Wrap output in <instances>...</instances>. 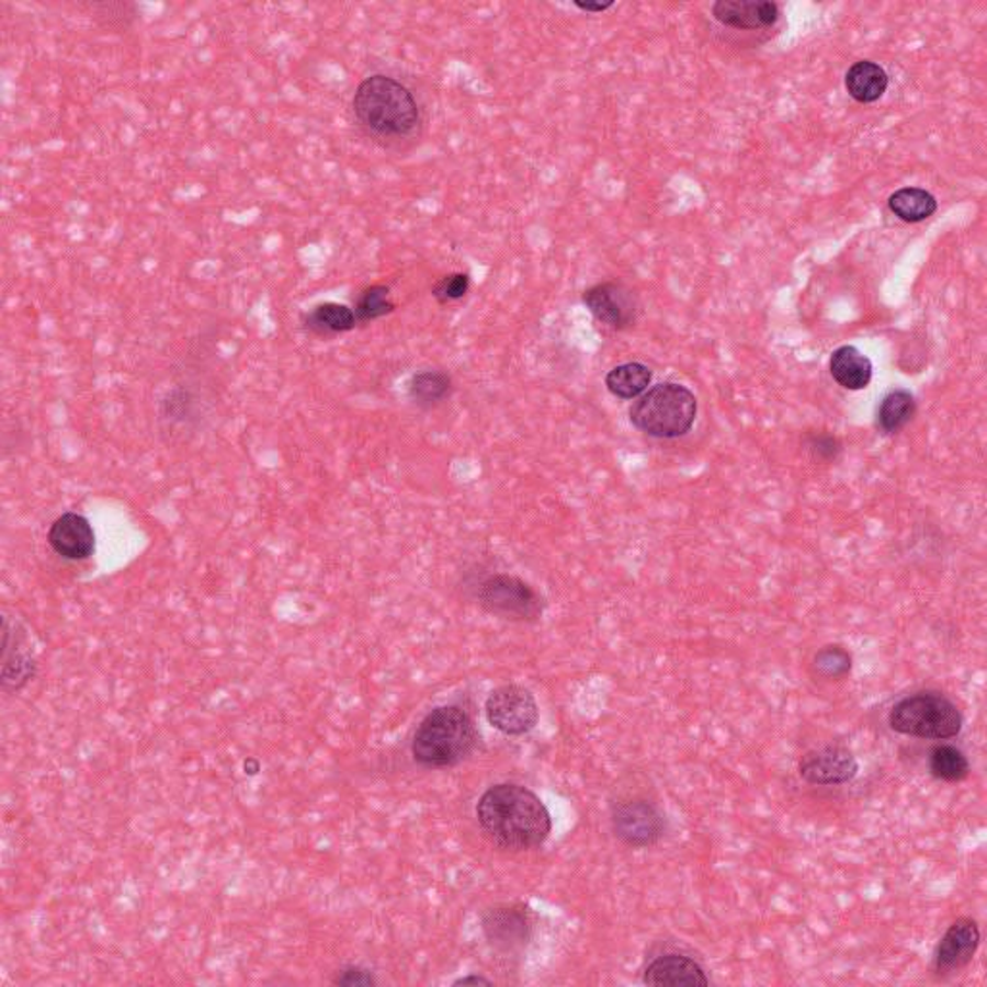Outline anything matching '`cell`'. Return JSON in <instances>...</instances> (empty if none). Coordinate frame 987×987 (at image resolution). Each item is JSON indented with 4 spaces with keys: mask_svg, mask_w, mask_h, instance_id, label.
Segmentation results:
<instances>
[{
    "mask_svg": "<svg viewBox=\"0 0 987 987\" xmlns=\"http://www.w3.org/2000/svg\"><path fill=\"white\" fill-rule=\"evenodd\" d=\"M35 673V661L27 653L14 654L12 660H2V685L4 689L24 687Z\"/></svg>",
    "mask_w": 987,
    "mask_h": 987,
    "instance_id": "484cf974",
    "label": "cell"
},
{
    "mask_svg": "<svg viewBox=\"0 0 987 987\" xmlns=\"http://www.w3.org/2000/svg\"><path fill=\"white\" fill-rule=\"evenodd\" d=\"M612 824L615 836L633 849L653 847L666 831V820L660 810L643 798H633L615 806Z\"/></svg>",
    "mask_w": 987,
    "mask_h": 987,
    "instance_id": "ba28073f",
    "label": "cell"
},
{
    "mask_svg": "<svg viewBox=\"0 0 987 987\" xmlns=\"http://www.w3.org/2000/svg\"><path fill=\"white\" fill-rule=\"evenodd\" d=\"M648 986H708L710 979L701 964L683 955L658 956L645 971Z\"/></svg>",
    "mask_w": 987,
    "mask_h": 987,
    "instance_id": "9a60e30c",
    "label": "cell"
},
{
    "mask_svg": "<svg viewBox=\"0 0 987 987\" xmlns=\"http://www.w3.org/2000/svg\"><path fill=\"white\" fill-rule=\"evenodd\" d=\"M915 413L916 401L910 392H889L877 409V429L882 430L884 434H895L912 421Z\"/></svg>",
    "mask_w": 987,
    "mask_h": 987,
    "instance_id": "7402d4cb",
    "label": "cell"
},
{
    "mask_svg": "<svg viewBox=\"0 0 987 987\" xmlns=\"http://www.w3.org/2000/svg\"><path fill=\"white\" fill-rule=\"evenodd\" d=\"M808 450L813 452L816 460L829 462V460H836L837 454L841 452V444H839V440H837L836 436L818 434V436H813V440H810Z\"/></svg>",
    "mask_w": 987,
    "mask_h": 987,
    "instance_id": "83f0119b",
    "label": "cell"
},
{
    "mask_svg": "<svg viewBox=\"0 0 987 987\" xmlns=\"http://www.w3.org/2000/svg\"><path fill=\"white\" fill-rule=\"evenodd\" d=\"M336 984H340V986H373L375 978L368 972L351 966V968L342 971V974H338Z\"/></svg>",
    "mask_w": 987,
    "mask_h": 987,
    "instance_id": "f1b7e54d",
    "label": "cell"
},
{
    "mask_svg": "<svg viewBox=\"0 0 987 987\" xmlns=\"http://www.w3.org/2000/svg\"><path fill=\"white\" fill-rule=\"evenodd\" d=\"M930 772L935 780L956 783L968 778L971 764L963 750L956 749L953 745H940L930 755Z\"/></svg>",
    "mask_w": 987,
    "mask_h": 987,
    "instance_id": "603a6c76",
    "label": "cell"
},
{
    "mask_svg": "<svg viewBox=\"0 0 987 987\" xmlns=\"http://www.w3.org/2000/svg\"><path fill=\"white\" fill-rule=\"evenodd\" d=\"M303 325L309 328L313 334L338 336L350 332L358 325L355 311L342 303L327 302L315 305L311 311L303 317Z\"/></svg>",
    "mask_w": 987,
    "mask_h": 987,
    "instance_id": "ac0fdd59",
    "label": "cell"
},
{
    "mask_svg": "<svg viewBox=\"0 0 987 987\" xmlns=\"http://www.w3.org/2000/svg\"><path fill=\"white\" fill-rule=\"evenodd\" d=\"M813 668L824 679H841L852 668L851 654L843 646H824L820 653L814 656Z\"/></svg>",
    "mask_w": 987,
    "mask_h": 987,
    "instance_id": "d4e9b609",
    "label": "cell"
},
{
    "mask_svg": "<svg viewBox=\"0 0 987 987\" xmlns=\"http://www.w3.org/2000/svg\"><path fill=\"white\" fill-rule=\"evenodd\" d=\"M477 818L485 836L506 851L536 849L552 831L548 808L533 791L515 783L488 789L478 801Z\"/></svg>",
    "mask_w": 987,
    "mask_h": 987,
    "instance_id": "6da1fadb",
    "label": "cell"
},
{
    "mask_svg": "<svg viewBox=\"0 0 987 987\" xmlns=\"http://www.w3.org/2000/svg\"><path fill=\"white\" fill-rule=\"evenodd\" d=\"M653 383L650 366L643 363H623L613 366L605 375V388L620 399L640 398Z\"/></svg>",
    "mask_w": 987,
    "mask_h": 987,
    "instance_id": "ffe728a7",
    "label": "cell"
},
{
    "mask_svg": "<svg viewBox=\"0 0 987 987\" xmlns=\"http://www.w3.org/2000/svg\"><path fill=\"white\" fill-rule=\"evenodd\" d=\"M394 309H396V303L392 302L390 287L386 286L365 287L358 295V302H355L358 322H373V320L383 319Z\"/></svg>",
    "mask_w": 987,
    "mask_h": 987,
    "instance_id": "cb8c5ba5",
    "label": "cell"
},
{
    "mask_svg": "<svg viewBox=\"0 0 987 987\" xmlns=\"http://www.w3.org/2000/svg\"><path fill=\"white\" fill-rule=\"evenodd\" d=\"M48 544L60 558L81 561L95 552V531L80 513H65L48 529Z\"/></svg>",
    "mask_w": 987,
    "mask_h": 987,
    "instance_id": "7c38bea8",
    "label": "cell"
},
{
    "mask_svg": "<svg viewBox=\"0 0 987 987\" xmlns=\"http://www.w3.org/2000/svg\"><path fill=\"white\" fill-rule=\"evenodd\" d=\"M889 211L905 223H922L938 211V201L922 188H903L889 197Z\"/></svg>",
    "mask_w": 987,
    "mask_h": 987,
    "instance_id": "44dd1931",
    "label": "cell"
},
{
    "mask_svg": "<svg viewBox=\"0 0 987 987\" xmlns=\"http://www.w3.org/2000/svg\"><path fill=\"white\" fill-rule=\"evenodd\" d=\"M889 86V78L882 66L872 60H860L849 68L844 76V88L860 104L876 103Z\"/></svg>",
    "mask_w": 987,
    "mask_h": 987,
    "instance_id": "e0dca14e",
    "label": "cell"
},
{
    "mask_svg": "<svg viewBox=\"0 0 987 987\" xmlns=\"http://www.w3.org/2000/svg\"><path fill=\"white\" fill-rule=\"evenodd\" d=\"M712 14L727 27L760 30L778 22L780 7L772 0H717Z\"/></svg>",
    "mask_w": 987,
    "mask_h": 987,
    "instance_id": "5bb4252c",
    "label": "cell"
},
{
    "mask_svg": "<svg viewBox=\"0 0 987 987\" xmlns=\"http://www.w3.org/2000/svg\"><path fill=\"white\" fill-rule=\"evenodd\" d=\"M469 984H483V986H488L490 984V979L483 978V976H467V978L457 979L455 982V986H469Z\"/></svg>",
    "mask_w": 987,
    "mask_h": 987,
    "instance_id": "4dcf8cb0",
    "label": "cell"
},
{
    "mask_svg": "<svg viewBox=\"0 0 987 987\" xmlns=\"http://www.w3.org/2000/svg\"><path fill=\"white\" fill-rule=\"evenodd\" d=\"M574 4L577 9L582 10V12H605V10H610L613 7L612 0H608V2H582V0H575Z\"/></svg>",
    "mask_w": 987,
    "mask_h": 987,
    "instance_id": "f546056e",
    "label": "cell"
},
{
    "mask_svg": "<svg viewBox=\"0 0 987 987\" xmlns=\"http://www.w3.org/2000/svg\"><path fill=\"white\" fill-rule=\"evenodd\" d=\"M470 287V280L467 274H463V272H452V274H447L444 279H440L434 287H432V295H434V299L436 302L442 303V305H446V303L460 302L462 297L467 295Z\"/></svg>",
    "mask_w": 987,
    "mask_h": 987,
    "instance_id": "4316f807",
    "label": "cell"
},
{
    "mask_svg": "<svg viewBox=\"0 0 987 987\" xmlns=\"http://www.w3.org/2000/svg\"><path fill=\"white\" fill-rule=\"evenodd\" d=\"M699 401L683 384L661 383L645 392L631 406L629 419L635 429L653 439L673 440L693 429Z\"/></svg>",
    "mask_w": 987,
    "mask_h": 987,
    "instance_id": "277c9868",
    "label": "cell"
},
{
    "mask_svg": "<svg viewBox=\"0 0 987 987\" xmlns=\"http://www.w3.org/2000/svg\"><path fill=\"white\" fill-rule=\"evenodd\" d=\"M478 604L496 617L510 622H536L544 613V600L529 582L513 575H490L478 589Z\"/></svg>",
    "mask_w": 987,
    "mask_h": 987,
    "instance_id": "8992f818",
    "label": "cell"
},
{
    "mask_svg": "<svg viewBox=\"0 0 987 987\" xmlns=\"http://www.w3.org/2000/svg\"><path fill=\"white\" fill-rule=\"evenodd\" d=\"M798 773L806 783L818 787L844 785L856 778L859 760L851 750L829 745L806 752L798 764Z\"/></svg>",
    "mask_w": 987,
    "mask_h": 987,
    "instance_id": "30bf717a",
    "label": "cell"
},
{
    "mask_svg": "<svg viewBox=\"0 0 987 987\" xmlns=\"http://www.w3.org/2000/svg\"><path fill=\"white\" fill-rule=\"evenodd\" d=\"M486 719L494 729L521 737L533 731L538 724V704L534 694L521 685H503L494 689L486 699Z\"/></svg>",
    "mask_w": 987,
    "mask_h": 987,
    "instance_id": "52a82bcc",
    "label": "cell"
},
{
    "mask_svg": "<svg viewBox=\"0 0 987 987\" xmlns=\"http://www.w3.org/2000/svg\"><path fill=\"white\" fill-rule=\"evenodd\" d=\"M582 303L594 319L615 330L629 328L637 320V295L620 282H602L589 287L582 294Z\"/></svg>",
    "mask_w": 987,
    "mask_h": 987,
    "instance_id": "9c48e42d",
    "label": "cell"
},
{
    "mask_svg": "<svg viewBox=\"0 0 987 987\" xmlns=\"http://www.w3.org/2000/svg\"><path fill=\"white\" fill-rule=\"evenodd\" d=\"M477 745V731L469 714L460 706H440L422 719L411 755L422 768H450L469 757Z\"/></svg>",
    "mask_w": 987,
    "mask_h": 987,
    "instance_id": "3957f363",
    "label": "cell"
},
{
    "mask_svg": "<svg viewBox=\"0 0 987 987\" xmlns=\"http://www.w3.org/2000/svg\"><path fill=\"white\" fill-rule=\"evenodd\" d=\"M531 930L533 926L525 908L496 907L483 916V932L486 940L506 953L523 948L531 938Z\"/></svg>",
    "mask_w": 987,
    "mask_h": 987,
    "instance_id": "4fadbf2b",
    "label": "cell"
},
{
    "mask_svg": "<svg viewBox=\"0 0 987 987\" xmlns=\"http://www.w3.org/2000/svg\"><path fill=\"white\" fill-rule=\"evenodd\" d=\"M978 922L972 918H958L949 926L948 932L941 938L940 945L933 956V968L940 974H953L963 971L966 964H971L979 948Z\"/></svg>",
    "mask_w": 987,
    "mask_h": 987,
    "instance_id": "8fae6325",
    "label": "cell"
},
{
    "mask_svg": "<svg viewBox=\"0 0 987 987\" xmlns=\"http://www.w3.org/2000/svg\"><path fill=\"white\" fill-rule=\"evenodd\" d=\"M829 373L844 390H864L872 381V361L854 345H841L831 353Z\"/></svg>",
    "mask_w": 987,
    "mask_h": 987,
    "instance_id": "2e32d148",
    "label": "cell"
},
{
    "mask_svg": "<svg viewBox=\"0 0 987 987\" xmlns=\"http://www.w3.org/2000/svg\"><path fill=\"white\" fill-rule=\"evenodd\" d=\"M351 106L359 126L378 139H411L421 129V109L411 89L384 73L361 81Z\"/></svg>",
    "mask_w": 987,
    "mask_h": 987,
    "instance_id": "7a4b0ae2",
    "label": "cell"
},
{
    "mask_svg": "<svg viewBox=\"0 0 987 987\" xmlns=\"http://www.w3.org/2000/svg\"><path fill=\"white\" fill-rule=\"evenodd\" d=\"M454 392V383L452 376L444 371H421L415 373L409 383H407V396L413 401L415 406L422 409L440 406L444 404Z\"/></svg>",
    "mask_w": 987,
    "mask_h": 987,
    "instance_id": "d6986e66",
    "label": "cell"
},
{
    "mask_svg": "<svg viewBox=\"0 0 987 987\" xmlns=\"http://www.w3.org/2000/svg\"><path fill=\"white\" fill-rule=\"evenodd\" d=\"M889 725L893 731L916 739H953L963 729V714L945 694L923 691L897 702Z\"/></svg>",
    "mask_w": 987,
    "mask_h": 987,
    "instance_id": "5b68a950",
    "label": "cell"
}]
</instances>
